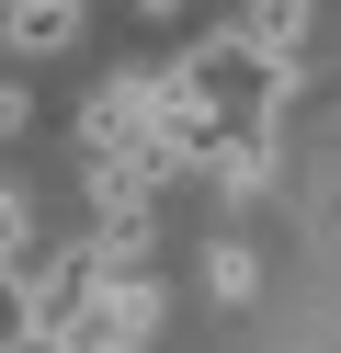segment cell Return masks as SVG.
<instances>
[{
  "label": "cell",
  "mask_w": 341,
  "mask_h": 353,
  "mask_svg": "<svg viewBox=\"0 0 341 353\" xmlns=\"http://www.w3.org/2000/svg\"><path fill=\"white\" fill-rule=\"evenodd\" d=\"M182 92H194V114L216 125L227 148H273V114H285V69H262V57L239 46V34H205L194 57H182Z\"/></svg>",
  "instance_id": "obj_1"
},
{
  "label": "cell",
  "mask_w": 341,
  "mask_h": 353,
  "mask_svg": "<svg viewBox=\"0 0 341 353\" xmlns=\"http://www.w3.org/2000/svg\"><path fill=\"white\" fill-rule=\"evenodd\" d=\"M148 92H159V80H103V92H91L80 103V148H91V160H136V148H148Z\"/></svg>",
  "instance_id": "obj_2"
},
{
  "label": "cell",
  "mask_w": 341,
  "mask_h": 353,
  "mask_svg": "<svg viewBox=\"0 0 341 353\" xmlns=\"http://www.w3.org/2000/svg\"><path fill=\"white\" fill-rule=\"evenodd\" d=\"M227 34H239L262 69H285V80H296V57H307V34H318V0H250Z\"/></svg>",
  "instance_id": "obj_3"
},
{
  "label": "cell",
  "mask_w": 341,
  "mask_h": 353,
  "mask_svg": "<svg viewBox=\"0 0 341 353\" xmlns=\"http://www.w3.org/2000/svg\"><path fill=\"white\" fill-rule=\"evenodd\" d=\"M68 353H159V285L148 296H103L80 330H68Z\"/></svg>",
  "instance_id": "obj_4"
},
{
  "label": "cell",
  "mask_w": 341,
  "mask_h": 353,
  "mask_svg": "<svg viewBox=\"0 0 341 353\" xmlns=\"http://www.w3.org/2000/svg\"><path fill=\"white\" fill-rule=\"evenodd\" d=\"M80 46V0H12V57H68Z\"/></svg>",
  "instance_id": "obj_5"
},
{
  "label": "cell",
  "mask_w": 341,
  "mask_h": 353,
  "mask_svg": "<svg viewBox=\"0 0 341 353\" xmlns=\"http://www.w3.org/2000/svg\"><path fill=\"white\" fill-rule=\"evenodd\" d=\"M205 285H216V296H250V285H262V262H250L239 239H216V262H205Z\"/></svg>",
  "instance_id": "obj_6"
},
{
  "label": "cell",
  "mask_w": 341,
  "mask_h": 353,
  "mask_svg": "<svg viewBox=\"0 0 341 353\" xmlns=\"http://www.w3.org/2000/svg\"><path fill=\"white\" fill-rule=\"evenodd\" d=\"M148 12H171V0H148Z\"/></svg>",
  "instance_id": "obj_7"
}]
</instances>
